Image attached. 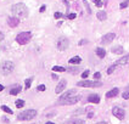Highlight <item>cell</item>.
<instances>
[{"mask_svg":"<svg viewBox=\"0 0 129 124\" xmlns=\"http://www.w3.org/2000/svg\"><path fill=\"white\" fill-rule=\"evenodd\" d=\"M11 11L18 18H24V17L28 16V7L26 6L24 4H22V3L15 4L14 6L11 7Z\"/></svg>","mask_w":129,"mask_h":124,"instance_id":"obj_1","label":"cell"},{"mask_svg":"<svg viewBox=\"0 0 129 124\" xmlns=\"http://www.w3.org/2000/svg\"><path fill=\"white\" fill-rule=\"evenodd\" d=\"M15 69V65L12 61H5L0 65V72L3 73L4 75H7V74H11Z\"/></svg>","mask_w":129,"mask_h":124,"instance_id":"obj_2","label":"cell"},{"mask_svg":"<svg viewBox=\"0 0 129 124\" xmlns=\"http://www.w3.org/2000/svg\"><path fill=\"white\" fill-rule=\"evenodd\" d=\"M30 39H32V33L30 32H21L16 36V42L18 44H21V45H26L27 43H29Z\"/></svg>","mask_w":129,"mask_h":124,"instance_id":"obj_3","label":"cell"},{"mask_svg":"<svg viewBox=\"0 0 129 124\" xmlns=\"http://www.w3.org/2000/svg\"><path fill=\"white\" fill-rule=\"evenodd\" d=\"M37 116V111L36 109H27V111H23L18 114V119L20 120H32L33 118H36Z\"/></svg>","mask_w":129,"mask_h":124,"instance_id":"obj_4","label":"cell"},{"mask_svg":"<svg viewBox=\"0 0 129 124\" xmlns=\"http://www.w3.org/2000/svg\"><path fill=\"white\" fill-rule=\"evenodd\" d=\"M78 87H83V88H99L101 87V81H90V80H83V81H78L77 83Z\"/></svg>","mask_w":129,"mask_h":124,"instance_id":"obj_5","label":"cell"},{"mask_svg":"<svg viewBox=\"0 0 129 124\" xmlns=\"http://www.w3.org/2000/svg\"><path fill=\"white\" fill-rule=\"evenodd\" d=\"M70 46V42H68V39L67 38H64V36H61L60 39H58L57 42V49L60 51H64L67 50V48Z\"/></svg>","mask_w":129,"mask_h":124,"instance_id":"obj_6","label":"cell"},{"mask_svg":"<svg viewBox=\"0 0 129 124\" xmlns=\"http://www.w3.org/2000/svg\"><path fill=\"white\" fill-rule=\"evenodd\" d=\"M80 100V96L79 95H74V96H71V97H68V99H64L62 101H58L60 105H74V103H77V102Z\"/></svg>","mask_w":129,"mask_h":124,"instance_id":"obj_7","label":"cell"},{"mask_svg":"<svg viewBox=\"0 0 129 124\" xmlns=\"http://www.w3.org/2000/svg\"><path fill=\"white\" fill-rule=\"evenodd\" d=\"M112 114L116 117V118H118L119 120H122L124 119V117H125V112H124V109L121 108V107H113L112 108Z\"/></svg>","mask_w":129,"mask_h":124,"instance_id":"obj_8","label":"cell"},{"mask_svg":"<svg viewBox=\"0 0 129 124\" xmlns=\"http://www.w3.org/2000/svg\"><path fill=\"white\" fill-rule=\"evenodd\" d=\"M7 24H9L11 28H16V27L20 24V20H18V17H16V16L9 17V18H7Z\"/></svg>","mask_w":129,"mask_h":124,"instance_id":"obj_9","label":"cell"},{"mask_svg":"<svg viewBox=\"0 0 129 124\" xmlns=\"http://www.w3.org/2000/svg\"><path fill=\"white\" fill-rule=\"evenodd\" d=\"M116 38V34L115 33H107V34H105V35L102 36V39H101V42L104 44H108L111 43L113 39Z\"/></svg>","mask_w":129,"mask_h":124,"instance_id":"obj_10","label":"cell"},{"mask_svg":"<svg viewBox=\"0 0 129 124\" xmlns=\"http://www.w3.org/2000/svg\"><path fill=\"white\" fill-rule=\"evenodd\" d=\"M66 85H67V81H66L64 79H62L57 84V87H56V89H55V93H56V94H61V93H62V91L64 90Z\"/></svg>","mask_w":129,"mask_h":124,"instance_id":"obj_11","label":"cell"},{"mask_svg":"<svg viewBox=\"0 0 129 124\" xmlns=\"http://www.w3.org/2000/svg\"><path fill=\"white\" fill-rule=\"evenodd\" d=\"M74 94H76V90L71 89V90L66 91L63 95H61V97L58 99V101H62V100H64V99H68V97H71V96H74Z\"/></svg>","mask_w":129,"mask_h":124,"instance_id":"obj_12","label":"cell"},{"mask_svg":"<svg viewBox=\"0 0 129 124\" xmlns=\"http://www.w3.org/2000/svg\"><path fill=\"white\" fill-rule=\"evenodd\" d=\"M88 101L91 102V103H99V102H100V96H99L98 94L89 95V97H88Z\"/></svg>","mask_w":129,"mask_h":124,"instance_id":"obj_13","label":"cell"},{"mask_svg":"<svg viewBox=\"0 0 129 124\" xmlns=\"http://www.w3.org/2000/svg\"><path fill=\"white\" fill-rule=\"evenodd\" d=\"M116 63L118 66H123V65H127V63H129V55H127V56H123L122 58H119L118 61H116Z\"/></svg>","mask_w":129,"mask_h":124,"instance_id":"obj_14","label":"cell"},{"mask_svg":"<svg viewBox=\"0 0 129 124\" xmlns=\"http://www.w3.org/2000/svg\"><path fill=\"white\" fill-rule=\"evenodd\" d=\"M118 93H119V90L117 89V88H115V89H112V90H110L107 94H106V97L107 99H111V97H115V96H117L118 95Z\"/></svg>","mask_w":129,"mask_h":124,"instance_id":"obj_15","label":"cell"},{"mask_svg":"<svg viewBox=\"0 0 129 124\" xmlns=\"http://www.w3.org/2000/svg\"><path fill=\"white\" fill-rule=\"evenodd\" d=\"M96 55H98V57L104 58L105 55H106V51H105V49H102V48H98L96 49Z\"/></svg>","mask_w":129,"mask_h":124,"instance_id":"obj_16","label":"cell"},{"mask_svg":"<svg viewBox=\"0 0 129 124\" xmlns=\"http://www.w3.org/2000/svg\"><path fill=\"white\" fill-rule=\"evenodd\" d=\"M68 62H70L71 65H79V63L82 62V58L79 57V56H74V57H72Z\"/></svg>","mask_w":129,"mask_h":124,"instance_id":"obj_17","label":"cell"},{"mask_svg":"<svg viewBox=\"0 0 129 124\" xmlns=\"http://www.w3.org/2000/svg\"><path fill=\"white\" fill-rule=\"evenodd\" d=\"M96 17H98L100 21H105V20L107 18V15H106L105 11H99V12L96 14Z\"/></svg>","mask_w":129,"mask_h":124,"instance_id":"obj_18","label":"cell"},{"mask_svg":"<svg viewBox=\"0 0 129 124\" xmlns=\"http://www.w3.org/2000/svg\"><path fill=\"white\" fill-rule=\"evenodd\" d=\"M21 90H22V88L20 87V85H17L16 88H12V89L10 90V95H17V94H20V93H21Z\"/></svg>","mask_w":129,"mask_h":124,"instance_id":"obj_19","label":"cell"},{"mask_svg":"<svg viewBox=\"0 0 129 124\" xmlns=\"http://www.w3.org/2000/svg\"><path fill=\"white\" fill-rule=\"evenodd\" d=\"M64 124H84V120L82 119H72V120H68Z\"/></svg>","mask_w":129,"mask_h":124,"instance_id":"obj_20","label":"cell"},{"mask_svg":"<svg viewBox=\"0 0 129 124\" xmlns=\"http://www.w3.org/2000/svg\"><path fill=\"white\" fill-rule=\"evenodd\" d=\"M112 52L113 54H122L123 48L122 46H115V48H112Z\"/></svg>","mask_w":129,"mask_h":124,"instance_id":"obj_21","label":"cell"},{"mask_svg":"<svg viewBox=\"0 0 129 124\" xmlns=\"http://www.w3.org/2000/svg\"><path fill=\"white\" fill-rule=\"evenodd\" d=\"M52 71H54V72H64L66 68H64V67H61V66H54V67H52Z\"/></svg>","mask_w":129,"mask_h":124,"instance_id":"obj_22","label":"cell"},{"mask_svg":"<svg viewBox=\"0 0 129 124\" xmlns=\"http://www.w3.org/2000/svg\"><path fill=\"white\" fill-rule=\"evenodd\" d=\"M1 109L4 111V112H6V113H9V114H12L14 113V111L10 108V107H7V106H5V105H3L1 106Z\"/></svg>","mask_w":129,"mask_h":124,"instance_id":"obj_23","label":"cell"},{"mask_svg":"<svg viewBox=\"0 0 129 124\" xmlns=\"http://www.w3.org/2000/svg\"><path fill=\"white\" fill-rule=\"evenodd\" d=\"M67 71L71 73V74H77V73L79 72V68H78V67H70Z\"/></svg>","mask_w":129,"mask_h":124,"instance_id":"obj_24","label":"cell"},{"mask_svg":"<svg viewBox=\"0 0 129 124\" xmlns=\"http://www.w3.org/2000/svg\"><path fill=\"white\" fill-rule=\"evenodd\" d=\"M118 67V65L117 63H115V65H112L111 67H108V69H107V74H112V73L115 72V69Z\"/></svg>","mask_w":129,"mask_h":124,"instance_id":"obj_25","label":"cell"},{"mask_svg":"<svg viewBox=\"0 0 129 124\" xmlns=\"http://www.w3.org/2000/svg\"><path fill=\"white\" fill-rule=\"evenodd\" d=\"M23 106H24V101L23 100H17L16 101V107L17 108H22Z\"/></svg>","mask_w":129,"mask_h":124,"instance_id":"obj_26","label":"cell"},{"mask_svg":"<svg viewBox=\"0 0 129 124\" xmlns=\"http://www.w3.org/2000/svg\"><path fill=\"white\" fill-rule=\"evenodd\" d=\"M83 4H84V6H85V9H86V12H88V14H91V9L89 6L88 1H86V0H83Z\"/></svg>","mask_w":129,"mask_h":124,"instance_id":"obj_27","label":"cell"},{"mask_svg":"<svg viewBox=\"0 0 129 124\" xmlns=\"http://www.w3.org/2000/svg\"><path fill=\"white\" fill-rule=\"evenodd\" d=\"M30 84H32V79H30V78L24 80V88H26V89H29V88H30Z\"/></svg>","mask_w":129,"mask_h":124,"instance_id":"obj_28","label":"cell"},{"mask_svg":"<svg viewBox=\"0 0 129 124\" xmlns=\"http://www.w3.org/2000/svg\"><path fill=\"white\" fill-rule=\"evenodd\" d=\"M128 4H129V0H124L122 4L119 5V7H121V9H125V7L128 6Z\"/></svg>","mask_w":129,"mask_h":124,"instance_id":"obj_29","label":"cell"},{"mask_svg":"<svg viewBox=\"0 0 129 124\" xmlns=\"http://www.w3.org/2000/svg\"><path fill=\"white\" fill-rule=\"evenodd\" d=\"M93 1H94V4H95V5H96L98 7H101V6H102V1H101V0H93Z\"/></svg>","mask_w":129,"mask_h":124,"instance_id":"obj_30","label":"cell"},{"mask_svg":"<svg viewBox=\"0 0 129 124\" xmlns=\"http://www.w3.org/2000/svg\"><path fill=\"white\" fill-rule=\"evenodd\" d=\"M122 97L123 99H125V100H128L129 99V91H124L122 94Z\"/></svg>","mask_w":129,"mask_h":124,"instance_id":"obj_31","label":"cell"},{"mask_svg":"<svg viewBox=\"0 0 129 124\" xmlns=\"http://www.w3.org/2000/svg\"><path fill=\"white\" fill-rule=\"evenodd\" d=\"M88 75H89V71H84V72L82 73V78H83V79L88 78Z\"/></svg>","mask_w":129,"mask_h":124,"instance_id":"obj_32","label":"cell"},{"mask_svg":"<svg viewBox=\"0 0 129 124\" xmlns=\"http://www.w3.org/2000/svg\"><path fill=\"white\" fill-rule=\"evenodd\" d=\"M100 78H101V73L100 72L94 73V79H100Z\"/></svg>","mask_w":129,"mask_h":124,"instance_id":"obj_33","label":"cell"},{"mask_svg":"<svg viewBox=\"0 0 129 124\" xmlns=\"http://www.w3.org/2000/svg\"><path fill=\"white\" fill-rule=\"evenodd\" d=\"M46 88H45V85H38V88H37V90L38 91H44Z\"/></svg>","mask_w":129,"mask_h":124,"instance_id":"obj_34","label":"cell"},{"mask_svg":"<svg viewBox=\"0 0 129 124\" xmlns=\"http://www.w3.org/2000/svg\"><path fill=\"white\" fill-rule=\"evenodd\" d=\"M67 17H68L70 20H74V18L77 17V15H76V14H70L68 16H67Z\"/></svg>","mask_w":129,"mask_h":124,"instance_id":"obj_35","label":"cell"},{"mask_svg":"<svg viewBox=\"0 0 129 124\" xmlns=\"http://www.w3.org/2000/svg\"><path fill=\"white\" fill-rule=\"evenodd\" d=\"M54 16H55V18H61L63 15L61 14V12H55V15H54Z\"/></svg>","mask_w":129,"mask_h":124,"instance_id":"obj_36","label":"cell"},{"mask_svg":"<svg viewBox=\"0 0 129 124\" xmlns=\"http://www.w3.org/2000/svg\"><path fill=\"white\" fill-rule=\"evenodd\" d=\"M45 9H46V7H45V5H43V6L40 7V10H39V11H40V12H44V11H45Z\"/></svg>","mask_w":129,"mask_h":124,"instance_id":"obj_37","label":"cell"},{"mask_svg":"<svg viewBox=\"0 0 129 124\" xmlns=\"http://www.w3.org/2000/svg\"><path fill=\"white\" fill-rule=\"evenodd\" d=\"M4 38H5L4 33H0V42H1V40H4Z\"/></svg>","mask_w":129,"mask_h":124,"instance_id":"obj_38","label":"cell"},{"mask_svg":"<svg viewBox=\"0 0 129 124\" xmlns=\"http://www.w3.org/2000/svg\"><path fill=\"white\" fill-rule=\"evenodd\" d=\"M85 43H86V40H80V42L78 43V45H84Z\"/></svg>","mask_w":129,"mask_h":124,"instance_id":"obj_39","label":"cell"},{"mask_svg":"<svg viewBox=\"0 0 129 124\" xmlns=\"http://www.w3.org/2000/svg\"><path fill=\"white\" fill-rule=\"evenodd\" d=\"M93 116H94V113H93V112H89V113H88V118H91Z\"/></svg>","mask_w":129,"mask_h":124,"instance_id":"obj_40","label":"cell"},{"mask_svg":"<svg viewBox=\"0 0 129 124\" xmlns=\"http://www.w3.org/2000/svg\"><path fill=\"white\" fill-rule=\"evenodd\" d=\"M3 120H4V122H6V123H9V119H7V118H5V117L3 118Z\"/></svg>","mask_w":129,"mask_h":124,"instance_id":"obj_41","label":"cell"},{"mask_svg":"<svg viewBox=\"0 0 129 124\" xmlns=\"http://www.w3.org/2000/svg\"><path fill=\"white\" fill-rule=\"evenodd\" d=\"M3 90H4V87H3V85L0 84V91H3Z\"/></svg>","mask_w":129,"mask_h":124,"instance_id":"obj_42","label":"cell"},{"mask_svg":"<svg viewBox=\"0 0 129 124\" xmlns=\"http://www.w3.org/2000/svg\"><path fill=\"white\" fill-rule=\"evenodd\" d=\"M96 124H107L106 122H99V123H96Z\"/></svg>","mask_w":129,"mask_h":124,"instance_id":"obj_43","label":"cell"},{"mask_svg":"<svg viewBox=\"0 0 129 124\" xmlns=\"http://www.w3.org/2000/svg\"><path fill=\"white\" fill-rule=\"evenodd\" d=\"M45 124H55V123H52V122H46Z\"/></svg>","mask_w":129,"mask_h":124,"instance_id":"obj_44","label":"cell"}]
</instances>
